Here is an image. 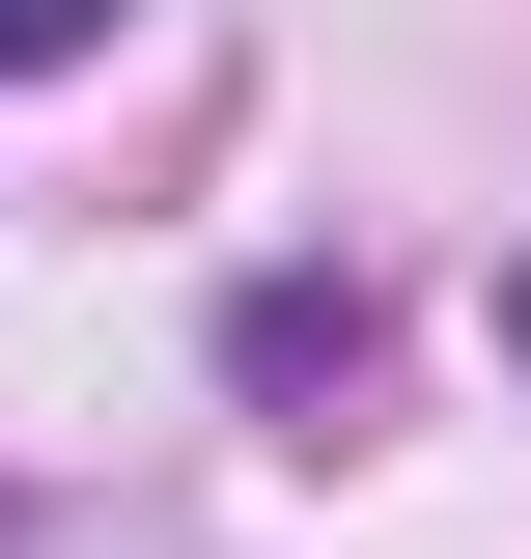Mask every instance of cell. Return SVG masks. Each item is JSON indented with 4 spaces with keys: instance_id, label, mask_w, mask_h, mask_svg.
Instances as JSON below:
<instances>
[{
    "instance_id": "6da1fadb",
    "label": "cell",
    "mask_w": 531,
    "mask_h": 559,
    "mask_svg": "<svg viewBox=\"0 0 531 559\" xmlns=\"http://www.w3.org/2000/svg\"><path fill=\"white\" fill-rule=\"evenodd\" d=\"M364 336H392V308H364V280H252V308H224V392H364Z\"/></svg>"
},
{
    "instance_id": "7a4b0ae2",
    "label": "cell",
    "mask_w": 531,
    "mask_h": 559,
    "mask_svg": "<svg viewBox=\"0 0 531 559\" xmlns=\"http://www.w3.org/2000/svg\"><path fill=\"white\" fill-rule=\"evenodd\" d=\"M84 28H113V0H0V84H28V57H84Z\"/></svg>"
},
{
    "instance_id": "3957f363",
    "label": "cell",
    "mask_w": 531,
    "mask_h": 559,
    "mask_svg": "<svg viewBox=\"0 0 531 559\" xmlns=\"http://www.w3.org/2000/svg\"><path fill=\"white\" fill-rule=\"evenodd\" d=\"M504 364H531V252H504Z\"/></svg>"
}]
</instances>
